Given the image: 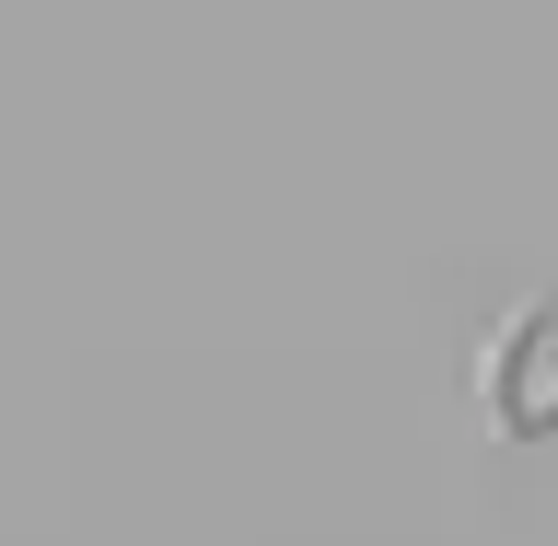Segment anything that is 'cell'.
Instances as JSON below:
<instances>
[{"instance_id":"6da1fadb","label":"cell","mask_w":558,"mask_h":546,"mask_svg":"<svg viewBox=\"0 0 558 546\" xmlns=\"http://www.w3.org/2000/svg\"><path fill=\"white\" fill-rule=\"evenodd\" d=\"M477 396H488V430L500 442H558V291L523 303L477 349Z\"/></svg>"}]
</instances>
